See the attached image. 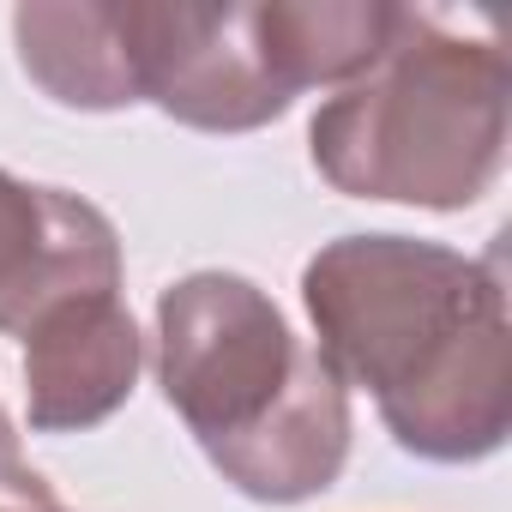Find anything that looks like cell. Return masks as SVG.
<instances>
[{
    "mask_svg": "<svg viewBox=\"0 0 512 512\" xmlns=\"http://www.w3.org/2000/svg\"><path fill=\"white\" fill-rule=\"evenodd\" d=\"M43 512H55V506H43Z\"/></svg>",
    "mask_w": 512,
    "mask_h": 512,
    "instance_id": "obj_1",
    "label": "cell"
}]
</instances>
